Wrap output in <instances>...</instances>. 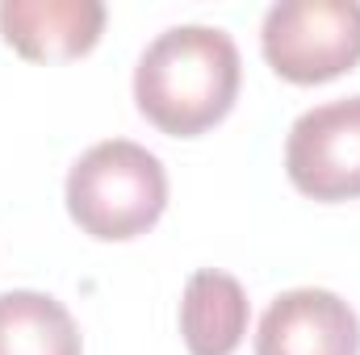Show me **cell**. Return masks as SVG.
Returning <instances> with one entry per match:
<instances>
[{
  "instance_id": "1",
  "label": "cell",
  "mask_w": 360,
  "mask_h": 355,
  "mask_svg": "<svg viewBox=\"0 0 360 355\" xmlns=\"http://www.w3.org/2000/svg\"><path fill=\"white\" fill-rule=\"evenodd\" d=\"M243 80L239 46L218 25L164 29L134 67L139 113L172 138H197L218 126Z\"/></svg>"
},
{
  "instance_id": "2",
  "label": "cell",
  "mask_w": 360,
  "mask_h": 355,
  "mask_svg": "<svg viewBox=\"0 0 360 355\" xmlns=\"http://www.w3.org/2000/svg\"><path fill=\"white\" fill-rule=\"evenodd\" d=\"M164 205H168L164 163L130 138L96 142L68 172V213L84 234L101 243H126L147 234L160 222Z\"/></svg>"
},
{
  "instance_id": "3",
  "label": "cell",
  "mask_w": 360,
  "mask_h": 355,
  "mask_svg": "<svg viewBox=\"0 0 360 355\" xmlns=\"http://www.w3.org/2000/svg\"><path fill=\"white\" fill-rule=\"evenodd\" d=\"M260 46L289 84H323L360 63L356 0H281L264 13Z\"/></svg>"
},
{
  "instance_id": "4",
  "label": "cell",
  "mask_w": 360,
  "mask_h": 355,
  "mask_svg": "<svg viewBox=\"0 0 360 355\" xmlns=\"http://www.w3.org/2000/svg\"><path fill=\"white\" fill-rule=\"evenodd\" d=\"M285 172L314 201L360 196V96L314 105L289 126Z\"/></svg>"
},
{
  "instance_id": "5",
  "label": "cell",
  "mask_w": 360,
  "mask_h": 355,
  "mask_svg": "<svg viewBox=\"0 0 360 355\" xmlns=\"http://www.w3.org/2000/svg\"><path fill=\"white\" fill-rule=\"evenodd\" d=\"M256 355H360L356 309L331 288H289L260 318Z\"/></svg>"
},
{
  "instance_id": "6",
  "label": "cell",
  "mask_w": 360,
  "mask_h": 355,
  "mask_svg": "<svg viewBox=\"0 0 360 355\" xmlns=\"http://www.w3.org/2000/svg\"><path fill=\"white\" fill-rule=\"evenodd\" d=\"M105 29L101 0H4L0 34L4 42L38 63L89 55Z\"/></svg>"
},
{
  "instance_id": "7",
  "label": "cell",
  "mask_w": 360,
  "mask_h": 355,
  "mask_svg": "<svg viewBox=\"0 0 360 355\" xmlns=\"http://www.w3.org/2000/svg\"><path fill=\"white\" fill-rule=\"evenodd\" d=\"M248 293L231 272L201 267L184 284L180 301V335L188 355H231L248 335Z\"/></svg>"
},
{
  "instance_id": "8",
  "label": "cell",
  "mask_w": 360,
  "mask_h": 355,
  "mask_svg": "<svg viewBox=\"0 0 360 355\" xmlns=\"http://www.w3.org/2000/svg\"><path fill=\"white\" fill-rule=\"evenodd\" d=\"M0 355H84L63 301L34 288L0 293Z\"/></svg>"
}]
</instances>
